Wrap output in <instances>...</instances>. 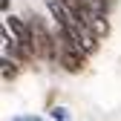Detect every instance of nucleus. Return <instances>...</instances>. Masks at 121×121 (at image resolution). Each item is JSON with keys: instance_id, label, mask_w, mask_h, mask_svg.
I'll list each match as a JSON object with an SVG mask.
<instances>
[{"instance_id": "1", "label": "nucleus", "mask_w": 121, "mask_h": 121, "mask_svg": "<svg viewBox=\"0 0 121 121\" xmlns=\"http://www.w3.org/2000/svg\"><path fill=\"white\" fill-rule=\"evenodd\" d=\"M29 26H32V52H35V58L58 64V35L49 32L46 23L38 14H29Z\"/></svg>"}, {"instance_id": "2", "label": "nucleus", "mask_w": 121, "mask_h": 121, "mask_svg": "<svg viewBox=\"0 0 121 121\" xmlns=\"http://www.w3.org/2000/svg\"><path fill=\"white\" fill-rule=\"evenodd\" d=\"M58 66H64L69 75H78L86 69V52L81 46H75V43L58 32Z\"/></svg>"}, {"instance_id": "3", "label": "nucleus", "mask_w": 121, "mask_h": 121, "mask_svg": "<svg viewBox=\"0 0 121 121\" xmlns=\"http://www.w3.org/2000/svg\"><path fill=\"white\" fill-rule=\"evenodd\" d=\"M6 26H9V32L20 43H26V46L32 49V26H29V17L20 20V17H14V14H6Z\"/></svg>"}, {"instance_id": "4", "label": "nucleus", "mask_w": 121, "mask_h": 121, "mask_svg": "<svg viewBox=\"0 0 121 121\" xmlns=\"http://www.w3.org/2000/svg\"><path fill=\"white\" fill-rule=\"evenodd\" d=\"M20 60L17 58H12V55H6L3 52V60H0V72H3V81L9 84V81H14V78H17V75H20Z\"/></svg>"}, {"instance_id": "5", "label": "nucleus", "mask_w": 121, "mask_h": 121, "mask_svg": "<svg viewBox=\"0 0 121 121\" xmlns=\"http://www.w3.org/2000/svg\"><path fill=\"white\" fill-rule=\"evenodd\" d=\"M49 118L64 121V118H69V110H66V107H52V110H49Z\"/></svg>"}, {"instance_id": "6", "label": "nucleus", "mask_w": 121, "mask_h": 121, "mask_svg": "<svg viewBox=\"0 0 121 121\" xmlns=\"http://www.w3.org/2000/svg\"><path fill=\"white\" fill-rule=\"evenodd\" d=\"M64 3H66V6H69V9H72L75 14H78V12H81L84 6H92V3H89V0H64ZM95 9H98V6H95Z\"/></svg>"}, {"instance_id": "7", "label": "nucleus", "mask_w": 121, "mask_h": 121, "mask_svg": "<svg viewBox=\"0 0 121 121\" xmlns=\"http://www.w3.org/2000/svg\"><path fill=\"white\" fill-rule=\"evenodd\" d=\"M0 6H3V12L9 14V0H0Z\"/></svg>"}]
</instances>
